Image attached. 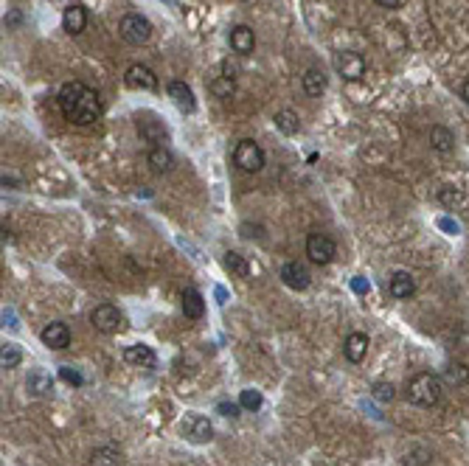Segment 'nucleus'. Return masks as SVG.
Masks as SVG:
<instances>
[{
    "instance_id": "1",
    "label": "nucleus",
    "mask_w": 469,
    "mask_h": 466,
    "mask_svg": "<svg viewBox=\"0 0 469 466\" xmlns=\"http://www.w3.org/2000/svg\"><path fill=\"white\" fill-rule=\"evenodd\" d=\"M60 110L62 115L77 124V127H87V124H96L98 115H101V98L96 90H90L84 81H68L62 84L60 90Z\"/></svg>"
},
{
    "instance_id": "2",
    "label": "nucleus",
    "mask_w": 469,
    "mask_h": 466,
    "mask_svg": "<svg viewBox=\"0 0 469 466\" xmlns=\"http://www.w3.org/2000/svg\"><path fill=\"white\" fill-rule=\"evenodd\" d=\"M407 399L419 407H433L441 399V380L430 371H419L407 380Z\"/></svg>"
},
{
    "instance_id": "3",
    "label": "nucleus",
    "mask_w": 469,
    "mask_h": 466,
    "mask_svg": "<svg viewBox=\"0 0 469 466\" xmlns=\"http://www.w3.org/2000/svg\"><path fill=\"white\" fill-rule=\"evenodd\" d=\"M118 31H121V37H124L130 45H147V42H149V37H152V23H149L144 14L130 11V14H124V17H121Z\"/></svg>"
},
{
    "instance_id": "4",
    "label": "nucleus",
    "mask_w": 469,
    "mask_h": 466,
    "mask_svg": "<svg viewBox=\"0 0 469 466\" xmlns=\"http://www.w3.org/2000/svg\"><path fill=\"white\" fill-rule=\"evenodd\" d=\"M234 163H236V169H242V171H247V174H256V171L264 169V149H261L256 141L244 138V141L236 144Z\"/></svg>"
},
{
    "instance_id": "5",
    "label": "nucleus",
    "mask_w": 469,
    "mask_h": 466,
    "mask_svg": "<svg viewBox=\"0 0 469 466\" xmlns=\"http://www.w3.org/2000/svg\"><path fill=\"white\" fill-rule=\"evenodd\" d=\"M90 323L101 334H115L124 326V314H121V309L115 304H98L96 309L90 312Z\"/></svg>"
},
{
    "instance_id": "6",
    "label": "nucleus",
    "mask_w": 469,
    "mask_h": 466,
    "mask_svg": "<svg viewBox=\"0 0 469 466\" xmlns=\"http://www.w3.org/2000/svg\"><path fill=\"white\" fill-rule=\"evenodd\" d=\"M307 256H310V261L312 264H329L334 256H337V244H334V239L332 236H326V233H310L307 236Z\"/></svg>"
},
{
    "instance_id": "7",
    "label": "nucleus",
    "mask_w": 469,
    "mask_h": 466,
    "mask_svg": "<svg viewBox=\"0 0 469 466\" xmlns=\"http://www.w3.org/2000/svg\"><path fill=\"white\" fill-rule=\"evenodd\" d=\"M334 71L346 81H360L366 76V59L357 51H340L334 54Z\"/></svg>"
},
{
    "instance_id": "8",
    "label": "nucleus",
    "mask_w": 469,
    "mask_h": 466,
    "mask_svg": "<svg viewBox=\"0 0 469 466\" xmlns=\"http://www.w3.org/2000/svg\"><path fill=\"white\" fill-rule=\"evenodd\" d=\"M124 81H127V87H130V90H144V93H152V90H157L155 71H152V68H147V65H141V62H135V65H130V68H127Z\"/></svg>"
},
{
    "instance_id": "9",
    "label": "nucleus",
    "mask_w": 469,
    "mask_h": 466,
    "mask_svg": "<svg viewBox=\"0 0 469 466\" xmlns=\"http://www.w3.org/2000/svg\"><path fill=\"white\" fill-rule=\"evenodd\" d=\"M40 340H43V346H48L54 351H65L71 346V329H68V323L54 320L40 331Z\"/></svg>"
},
{
    "instance_id": "10",
    "label": "nucleus",
    "mask_w": 469,
    "mask_h": 466,
    "mask_svg": "<svg viewBox=\"0 0 469 466\" xmlns=\"http://www.w3.org/2000/svg\"><path fill=\"white\" fill-rule=\"evenodd\" d=\"M281 281H284L290 290H307L310 281H312V275H310V270H307L301 261H287V264L281 267Z\"/></svg>"
},
{
    "instance_id": "11",
    "label": "nucleus",
    "mask_w": 469,
    "mask_h": 466,
    "mask_svg": "<svg viewBox=\"0 0 469 466\" xmlns=\"http://www.w3.org/2000/svg\"><path fill=\"white\" fill-rule=\"evenodd\" d=\"M388 292H391V298H396V301L413 298V292H416V278H413L407 270H396L391 278H388Z\"/></svg>"
},
{
    "instance_id": "12",
    "label": "nucleus",
    "mask_w": 469,
    "mask_h": 466,
    "mask_svg": "<svg viewBox=\"0 0 469 466\" xmlns=\"http://www.w3.org/2000/svg\"><path fill=\"white\" fill-rule=\"evenodd\" d=\"M183 430H186V436L194 444H208L214 438V427H211V421L205 416H188L186 424H183Z\"/></svg>"
},
{
    "instance_id": "13",
    "label": "nucleus",
    "mask_w": 469,
    "mask_h": 466,
    "mask_svg": "<svg viewBox=\"0 0 469 466\" xmlns=\"http://www.w3.org/2000/svg\"><path fill=\"white\" fill-rule=\"evenodd\" d=\"M228 40H231L234 54H239V57H250L253 48H256V34H253L250 25H234L231 34H228Z\"/></svg>"
},
{
    "instance_id": "14",
    "label": "nucleus",
    "mask_w": 469,
    "mask_h": 466,
    "mask_svg": "<svg viewBox=\"0 0 469 466\" xmlns=\"http://www.w3.org/2000/svg\"><path fill=\"white\" fill-rule=\"evenodd\" d=\"M138 132H141V138L147 141V144H152V147H160V144H166V127L157 121L155 115H138Z\"/></svg>"
},
{
    "instance_id": "15",
    "label": "nucleus",
    "mask_w": 469,
    "mask_h": 466,
    "mask_svg": "<svg viewBox=\"0 0 469 466\" xmlns=\"http://www.w3.org/2000/svg\"><path fill=\"white\" fill-rule=\"evenodd\" d=\"M343 354H346L349 363L360 365V363L366 360V354H368V334H363V331H351V334L346 337V343H343Z\"/></svg>"
},
{
    "instance_id": "16",
    "label": "nucleus",
    "mask_w": 469,
    "mask_h": 466,
    "mask_svg": "<svg viewBox=\"0 0 469 466\" xmlns=\"http://www.w3.org/2000/svg\"><path fill=\"white\" fill-rule=\"evenodd\" d=\"M169 98L183 110V113H194V107H197V101H194V93H191V87L186 84V81H180V79H174V81H169Z\"/></svg>"
},
{
    "instance_id": "17",
    "label": "nucleus",
    "mask_w": 469,
    "mask_h": 466,
    "mask_svg": "<svg viewBox=\"0 0 469 466\" xmlns=\"http://www.w3.org/2000/svg\"><path fill=\"white\" fill-rule=\"evenodd\" d=\"M87 25V8L81 3H71L65 11H62V28L68 34H81Z\"/></svg>"
},
{
    "instance_id": "18",
    "label": "nucleus",
    "mask_w": 469,
    "mask_h": 466,
    "mask_svg": "<svg viewBox=\"0 0 469 466\" xmlns=\"http://www.w3.org/2000/svg\"><path fill=\"white\" fill-rule=\"evenodd\" d=\"M124 360L130 363V365H135V368H155L157 357L155 351L149 348V346H127L124 348Z\"/></svg>"
},
{
    "instance_id": "19",
    "label": "nucleus",
    "mask_w": 469,
    "mask_h": 466,
    "mask_svg": "<svg viewBox=\"0 0 469 466\" xmlns=\"http://www.w3.org/2000/svg\"><path fill=\"white\" fill-rule=\"evenodd\" d=\"M430 147H433L439 155H450V152L456 149V135H453V130H447L444 124H436V127L430 130Z\"/></svg>"
},
{
    "instance_id": "20",
    "label": "nucleus",
    "mask_w": 469,
    "mask_h": 466,
    "mask_svg": "<svg viewBox=\"0 0 469 466\" xmlns=\"http://www.w3.org/2000/svg\"><path fill=\"white\" fill-rule=\"evenodd\" d=\"M183 314L188 320H200L205 314V301H203V295L194 287H186L183 290Z\"/></svg>"
},
{
    "instance_id": "21",
    "label": "nucleus",
    "mask_w": 469,
    "mask_h": 466,
    "mask_svg": "<svg viewBox=\"0 0 469 466\" xmlns=\"http://www.w3.org/2000/svg\"><path fill=\"white\" fill-rule=\"evenodd\" d=\"M147 163L152 166V171L157 174H163V171H171L174 169V155H171V149L169 147H152L149 152H147Z\"/></svg>"
},
{
    "instance_id": "22",
    "label": "nucleus",
    "mask_w": 469,
    "mask_h": 466,
    "mask_svg": "<svg viewBox=\"0 0 469 466\" xmlns=\"http://www.w3.org/2000/svg\"><path fill=\"white\" fill-rule=\"evenodd\" d=\"M301 84H304V93L307 96H323L326 93V87H329V79H326V74L320 71V68H310L304 76H301Z\"/></svg>"
},
{
    "instance_id": "23",
    "label": "nucleus",
    "mask_w": 469,
    "mask_h": 466,
    "mask_svg": "<svg viewBox=\"0 0 469 466\" xmlns=\"http://www.w3.org/2000/svg\"><path fill=\"white\" fill-rule=\"evenodd\" d=\"M444 382L453 388H467L469 385V365L467 363H450L444 368Z\"/></svg>"
},
{
    "instance_id": "24",
    "label": "nucleus",
    "mask_w": 469,
    "mask_h": 466,
    "mask_svg": "<svg viewBox=\"0 0 469 466\" xmlns=\"http://www.w3.org/2000/svg\"><path fill=\"white\" fill-rule=\"evenodd\" d=\"M90 466H121V453L115 447H98L93 450Z\"/></svg>"
},
{
    "instance_id": "25",
    "label": "nucleus",
    "mask_w": 469,
    "mask_h": 466,
    "mask_svg": "<svg viewBox=\"0 0 469 466\" xmlns=\"http://www.w3.org/2000/svg\"><path fill=\"white\" fill-rule=\"evenodd\" d=\"M276 127L284 132V135H295L301 130V118L293 113V110H278L276 113Z\"/></svg>"
},
{
    "instance_id": "26",
    "label": "nucleus",
    "mask_w": 469,
    "mask_h": 466,
    "mask_svg": "<svg viewBox=\"0 0 469 466\" xmlns=\"http://www.w3.org/2000/svg\"><path fill=\"white\" fill-rule=\"evenodd\" d=\"M26 385H28V390H34L37 396H48L54 390V380L45 371H31V377H28Z\"/></svg>"
},
{
    "instance_id": "27",
    "label": "nucleus",
    "mask_w": 469,
    "mask_h": 466,
    "mask_svg": "<svg viewBox=\"0 0 469 466\" xmlns=\"http://www.w3.org/2000/svg\"><path fill=\"white\" fill-rule=\"evenodd\" d=\"M208 90L217 96V98H231L236 93V79L231 76H214L211 79V84H208Z\"/></svg>"
},
{
    "instance_id": "28",
    "label": "nucleus",
    "mask_w": 469,
    "mask_h": 466,
    "mask_svg": "<svg viewBox=\"0 0 469 466\" xmlns=\"http://www.w3.org/2000/svg\"><path fill=\"white\" fill-rule=\"evenodd\" d=\"M225 267H228L234 275H239V278H247V275H250V264H247V258L239 256L236 250H228V253H225Z\"/></svg>"
},
{
    "instance_id": "29",
    "label": "nucleus",
    "mask_w": 469,
    "mask_h": 466,
    "mask_svg": "<svg viewBox=\"0 0 469 466\" xmlns=\"http://www.w3.org/2000/svg\"><path fill=\"white\" fill-rule=\"evenodd\" d=\"M20 363H23V351H20L14 343H6L3 351H0V365H3L6 371H11V368H17Z\"/></svg>"
},
{
    "instance_id": "30",
    "label": "nucleus",
    "mask_w": 469,
    "mask_h": 466,
    "mask_svg": "<svg viewBox=\"0 0 469 466\" xmlns=\"http://www.w3.org/2000/svg\"><path fill=\"white\" fill-rule=\"evenodd\" d=\"M439 203H441V205H447V208H456V205H461V203H464V194H461L456 186H444V188L439 191Z\"/></svg>"
},
{
    "instance_id": "31",
    "label": "nucleus",
    "mask_w": 469,
    "mask_h": 466,
    "mask_svg": "<svg viewBox=\"0 0 469 466\" xmlns=\"http://www.w3.org/2000/svg\"><path fill=\"white\" fill-rule=\"evenodd\" d=\"M239 404H242V410H250V413H256V410L261 407V393H259V390H242V396H239Z\"/></svg>"
},
{
    "instance_id": "32",
    "label": "nucleus",
    "mask_w": 469,
    "mask_h": 466,
    "mask_svg": "<svg viewBox=\"0 0 469 466\" xmlns=\"http://www.w3.org/2000/svg\"><path fill=\"white\" fill-rule=\"evenodd\" d=\"M371 393H374V399L377 402H393V396H396V390H393L391 382H374V388H371Z\"/></svg>"
},
{
    "instance_id": "33",
    "label": "nucleus",
    "mask_w": 469,
    "mask_h": 466,
    "mask_svg": "<svg viewBox=\"0 0 469 466\" xmlns=\"http://www.w3.org/2000/svg\"><path fill=\"white\" fill-rule=\"evenodd\" d=\"M60 377H62V382H68V385H74V388H81V385H84V377L79 374L77 368H71V365H62V368H60Z\"/></svg>"
},
{
    "instance_id": "34",
    "label": "nucleus",
    "mask_w": 469,
    "mask_h": 466,
    "mask_svg": "<svg viewBox=\"0 0 469 466\" xmlns=\"http://www.w3.org/2000/svg\"><path fill=\"white\" fill-rule=\"evenodd\" d=\"M222 416H228V419H236L239 416V410H242V404L239 402H220V407H217Z\"/></svg>"
},
{
    "instance_id": "35",
    "label": "nucleus",
    "mask_w": 469,
    "mask_h": 466,
    "mask_svg": "<svg viewBox=\"0 0 469 466\" xmlns=\"http://www.w3.org/2000/svg\"><path fill=\"white\" fill-rule=\"evenodd\" d=\"M242 236H244V239H261V236H264V228H261V225H250V222H244V225H242Z\"/></svg>"
},
{
    "instance_id": "36",
    "label": "nucleus",
    "mask_w": 469,
    "mask_h": 466,
    "mask_svg": "<svg viewBox=\"0 0 469 466\" xmlns=\"http://www.w3.org/2000/svg\"><path fill=\"white\" fill-rule=\"evenodd\" d=\"M377 6H383V8H399L402 6V0H374Z\"/></svg>"
},
{
    "instance_id": "37",
    "label": "nucleus",
    "mask_w": 469,
    "mask_h": 466,
    "mask_svg": "<svg viewBox=\"0 0 469 466\" xmlns=\"http://www.w3.org/2000/svg\"><path fill=\"white\" fill-rule=\"evenodd\" d=\"M3 23H6V25H17V23H20V14H17V11H11V14H9Z\"/></svg>"
},
{
    "instance_id": "38",
    "label": "nucleus",
    "mask_w": 469,
    "mask_h": 466,
    "mask_svg": "<svg viewBox=\"0 0 469 466\" xmlns=\"http://www.w3.org/2000/svg\"><path fill=\"white\" fill-rule=\"evenodd\" d=\"M461 98H464V101L469 104V79L464 81V84H461Z\"/></svg>"
}]
</instances>
